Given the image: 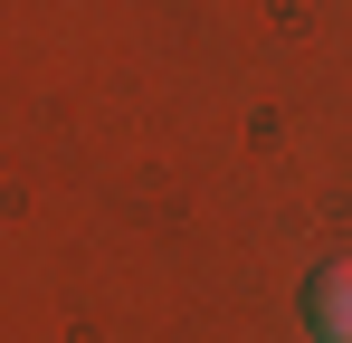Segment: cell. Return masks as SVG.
<instances>
[{
    "label": "cell",
    "mask_w": 352,
    "mask_h": 343,
    "mask_svg": "<svg viewBox=\"0 0 352 343\" xmlns=\"http://www.w3.org/2000/svg\"><path fill=\"white\" fill-rule=\"evenodd\" d=\"M305 324H314L324 343H352V258H333L324 277L305 286Z\"/></svg>",
    "instance_id": "obj_1"
}]
</instances>
